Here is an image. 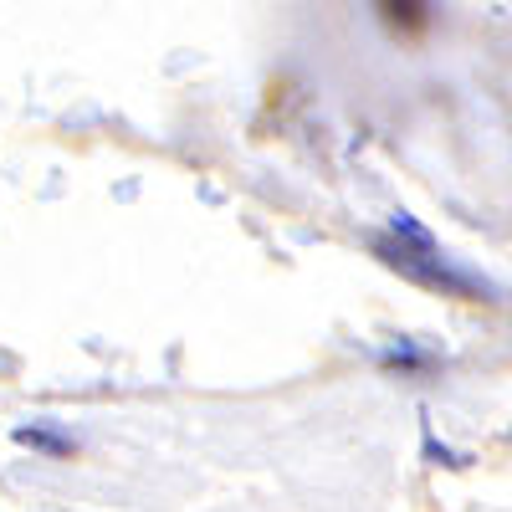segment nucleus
I'll return each mask as SVG.
<instances>
[{"label": "nucleus", "mask_w": 512, "mask_h": 512, "mask_svg": "<svg viewBox=\"0 0 512 512\" xmlns=\"http://www.w3.org/2000/svg\"><path fill=\"white\" fill-rule=\"evenodd\" d=\"M369 246H374V256H379L384 267L400 272L415 287H431L441 297H466V303H492V297H497V287L482 272L456 267L436 241H400L390 231H379V236H369Z\"/></svg>", "instance_id": "nucleus-1"}, {"label": "nucleus", "mask_w": 512, "mask_h": 512, "mask_svg": "<svg viewBox=\"0 0 512 512\" xmlns=\"http://www.w3.org/2000/svg\"><path fill=\"white\" fill-rule=\"evenodd\" d=\"M16 446H31V451H41V456H72L77 451V441L67 436V431H57V425H16Z\"/></svg>", "instance_id": "nucleus-3"}, {"label": "nucleus", "mask_w": 512, "mask_h": 512, "mask_svg": "<svg viewBox=\"0 0 512 512\" xmlns=\"http://www.w3.org/2000/svg\"><path fill=\"white\" fill-rule=\"evenodd\" d=\"M441 359L431 354V349H420L415 338H395L390 349L379 354V369H390V374H431Z\"/></svg>", "instance_id": "nucleus-2"}, {"label": "nucleus", "mask_w": 512, "mask_h": 512, "mask_svg": "<svg viewBox=\"0 0 512 512\" xmlns=\"http://www.w3.org/2000/svg\"><path fill=\"white\" fill-rule=\"evenodd\" d=\"M420 436H425V461H436V466H456V472H461V466H472V456H461V451H451V446H441V441H436L431 420L420 425Z\"/></svg>", "instance_id": "nucleus-4"}, {"label": "nucleus", "mask_w": 512, "mask_h": 512, "mask_svg": "<svg viewBox=\"0 0 512 512\" xmlns=\"http://www.w3.org/2000/svg\"><path fill=\"white\" fill-rule=\"evenodd\" d=\"M384 21L390 26H425L431 16H425V6H384Z\"/></svg>", "instance_id": "nucleus-5"}]
</instances>
